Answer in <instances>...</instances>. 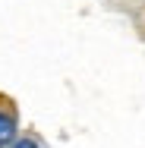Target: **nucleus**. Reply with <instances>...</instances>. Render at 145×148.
<instances>
[{
	"mask_svg": "<svg viewBox=\"0 0 145 148\" xmlns=\"http://www.w3.org/2000/svg\"><path fill=\"white\" fill-rule=\"evenodd\" d=\"M13 139H16V120L10 114H0V145H6Z\"/></svg>",
	"mask_w": 145,
	"mask_h": 148,
	"instance_id": "1",
	"label": "nucleus"
},
{
	"mask_svg": "<svg viewBox=\"0 0 145 148\" xmlns=\"http://www.w3.org/2000/svg\"><path fill=\"white\" fill-rule=\"evenodd\" d=\"M13 148H38V145H35V142H29V139H19Z\"/></svg>",
	"mask_w": 145,
	"mask_h": 148,
	"instance_id": "2",
	"label": "nucleus"
}]
</instances>
